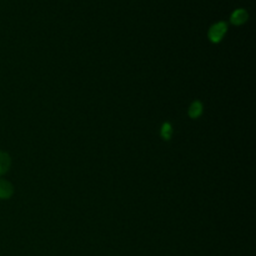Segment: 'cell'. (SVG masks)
I'll return each instance as SVG.
<instances>
[{"label": "cell", "instance_id": "8992f818", "mask_svg": "<svg viewBox=\"0 0 256 256\" xmlns=\"http://www.w3.org/2000/svg\"><path fill=\"white\" fill-rule=\"evenodd\" d=\"M172 135V128L169 122H164L162 126V136L164 138L165 140H170Z\"/></svg>", "mask_w": 256, "mask_h": 256}, {"label": "cell", "instance_id": "3957f363", "mask_svg": "<svg viewBox=\"0 0 256 256\" xmlns=\"http://www.w3.org/2000/svg\"><path fill=\"white\" fill-rule=\"evenodd\" d=\"M14 192V188L6 180L0 179V199H9Z\"/></svg>", "mask_w": 256, "mask_h": 256}, {"label": "cell", "instance_id": "5b68a950", "mask_svg": "<svg viewBox=\"0 0 256 256\" xmlns=\"http://www.w3.org/2000/svg\"><path fill=\"white\" fill-rule=\"evenodd\" d=\"M10 168V156L6 152H0V175L5 174Z\"/></svg>", "mask_w": 256, "mask_h": 256}, {"label": "cell", "instance_id": "6da1fadb", "mask_svg": "<svg viewBox=\"0 0 256 256\" xmlns=\"http://www.w3.org/2000/svg\"><path fill=\"white\" fill-rule=\"evenodd\" d=\"M226 32H228L226 22H219L210 28L209 32H208V36H209L210 42H220L222 40V38L225 36V34H226Z\"/></svg>", "mask_w": 256, "mask_h": 256}, {"label": "cell", "instance_id": "277c9868", "mask_svg": "<svg viewBox=\"0 0 256 256\" xmlns=\"http://www.w3.org/2000/svg\"><path fill=\"white\" fill-rule=\"evenodd\" d=\"M202 114V104L196 100V102H192L189 108V116L192 118V119H196L200 115Z\"/></svg>", "mask_w": 256, "mask_h": 256}, {"label": "cell", "instance_id": "7a4b0ae2", "mask_svg": "<svg viewBox=\"0 0 256 256\" xmlns=\"http://www.w3.org/2000/svg\"><path fill=\"white\" fill-rule=\"evenodd\" d=\"M249 18V14L245 9H236L235 12H232V16H230V22L234 25H242L244 24L245 22Z\"/></svg>", "mask_w": 256, "mask_h": 256}]
</instances>
